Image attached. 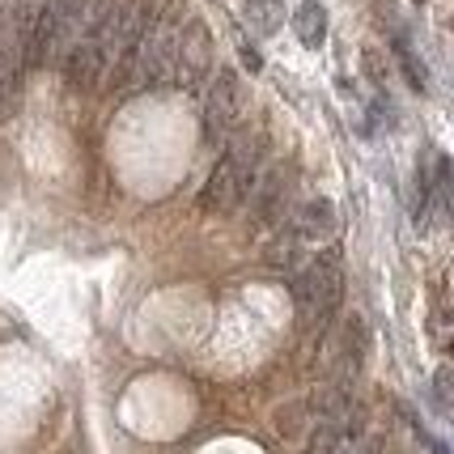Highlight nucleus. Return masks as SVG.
Here are the masks:
<instances>
[{
	"label": "nucleus",
	"mask_w": 454,
	"mask_h": 454,
	"mask_svg": "<svg viewBox=\"0 0 454 454\" xmlns=\"http://www.w3.org/2000/svg\"><path fill=\"white\" fill-rule=\"evenodd\" d=\"M106 73V56H102V43L98 39H77L68 47V56H64V81L73 85V90H94Z\"/></svg>",
	"instance_id": "7"
},
{
	"label": "nucleus",
	"mask_w": 454,
	"mask_h": 454,
	"mask_svg": "<svg viewBox=\"0 0 454 454\" xmlns=\"http://www.w3.org/2000/svg\"><path fill=\"white\" fill-rule=\"evenodd\" d=\"M395 59L399 68H403V77H408V85L412 90H429V73H425V59L412 51V43L403 39V35H395Z\"/></svg>",
	"instance_id": "10"
},
{
	"label": "nucleus",
	"mask_w": 454,
	"mask_h": 454,
	"mask_svg": "<svg viewBox=\"0 0 454 454\" xmlns=\"http://www.w3.org/2000/svg\"><path fill=\"white\" fill-rule=\"evenodd\" d=\"M18 98H21V68H4L0 77V123L18 115Z\"/></svg>",
	"instance_id": "12"
},
{
	"label": "nucleus",
	"mask_w": 454,
	"mask_h": 454,
	"mask_svg": "<svg viewBox=\"0 0 454 454\" xmlns=\"http://www.w3.org/2000/svg\"><path fill=\"white\" fill-rule=\"evenodd\" d=\"M247 115V90L242 77L234 68H217V77L208 85V102H204V123H208V137L217 140L225 132H234Z\"/></svg>",
	"instance_id": "5"
},
{
	"label": "nucleus",
	"mask_w": 454,
	"mask_h": 454,
	"mask_svg": "<svg viewBox=\"0 0 454 454\" xmlns=\"http://www.w3.org/2000/svg\"><path fill=\"white\" fill-rule=\"evenodd\" d=\"M340 297H344V263L340 251H323L318 259H310L294 280V301H297V318L301 327H327L336 315Z\"/></svg>",
	"instance_id": "1"
},
{
	"label": "nucleus",
	"mask_w": 454,
	"mask_h": 454,
	"mask_svg": "<svg viewBox=\"0 0 454 454\" xmlns=\"http://www.w3.org/2000/svg\"><path fill=\"white\" fill-rule=\"evenodd\" d=\"M161 0H119L115 18L106 21L102 30V56H106V68H111V85H123L132 77V64H137L140 39L149 30V21L158 13Z\"/></svg>",
	"instance_id": "2"
},
{
	"label": "nucleus",
	"mask_w": 454,
	"mask_h": 454,
	"mask_svg": "<svg viewBox=\"0 0 454 454\" xmlns=\"http://www.w3.org/2000/svg\"><path fill=\"white\" fill-rule=\"evenodd\" d=\"M450 365H442V370H437V378H434V399H437V412L446 416L450 412Z\"/></svg>",
	"instance_id": "13"
},
{
	"label": "nucleus",
	"mask_w": 454,
	"mask_h": 454,
	"mask_svg": "<svg viewBox=\"0 0 454 454\" xmlns=\"http://www.w3.org/2000/svg\"><path fill=\"white\" fill-rule=\"evenodd\" d=\"M208 73H213V35H208V26L200 18H192L183 26V35H178L170 77H175L183 90H196Z\"/></svg>",
	"instance_id": "6"
},
{
	"label": "nucleus",
	"mask_w": 454,
	"mask_h": 454,
	"mask_svg": "<svg viewBox=\"0 0 454 454\" xmlns=\"http://www.w3.org/2000/svg\"><path fill=\"white\" fill-rule=\"evenodd\" d=\"M183 13H187V9H183L178 0H161L158 4V13H153L145 39H140L137 64H132V73L140 77V85H161V81L170 77L178 35H183Z\"/></svg>",
	"instance_id": "4"
},
{
	"label": "nucleus",
	"mask_w": 454,
	"mask_h": 454,
	"mask_svg": "<svg viewBox=\"0 0 454 454\" xmlns=\"http://www.w3.org/2000/svg\"><path fill=\"white\" fill-rule=\"evenodd\" d=\"M294 35L306 47H323V39H327V9L318 4V0H301L294 13Z\"/></svg>",
	"instance_id": "9"
},
{
	"label": "nucleus",
	"mask_w": 454,
	"mask_h": 454,
	"mask_svg": "<svg viewBox=\"0 0 454 454\" xmlns=\"http://www.w3.org/2000/svg\"><path fill=\"white\" fill-rule=\"evenodd\" d=\"M416 4H425V0H416Z\"/></svg>",
	"instance_id": "14"
},
{
	"label": "nucleus",
	"mask_w": 454,
	"mask_h": 454,
	"mask_svg": "<svg viewBox=\"0 0 454 454\" xmlns=\"http://www.w3.org/2000/svg\"><path fill=\"white\" fill-rule=\"evenodd\" d=\"M289 234L297 242H323V238L336 234V208H332V200H306L301 208L294 213V225H289Z\"/></svg>",
	"instance_id": "8"
},
{
	"label": "nucleus",
	"mask_w": 454,
	"mask_h": 454,
	"mask_svg": "<svg viewBox=\"0 0 454 454\" xmlns=\"http://www.w3.org/2000/svg\"><path fill=\"white\" fill-rule=\"evenodd\" d=\"M242 13H247V21L255 26L259 35H272V30L280 26V4L277 0H247Z\"/></svg>",
	"instance_id": "11"
},
{
	"label": "nucleus",
	"mask_w": 454,
	"mask_h": 454,
	"mask_svg": "<svg viewBox=\"0 0 454 454\" xmlns=\"http://www.w3.org/2000/svg\"><path fill=\"white\" fill-rule=\"evenodd\" d=\"M255 161H259V145L251 137H238L221 161L213 166V175L204 183V196L200 204L208 208V213H234L238 204L247 200L251 192V178H255Z\"/></svg>",
	"instance_id": "3"
}]
</instances>
